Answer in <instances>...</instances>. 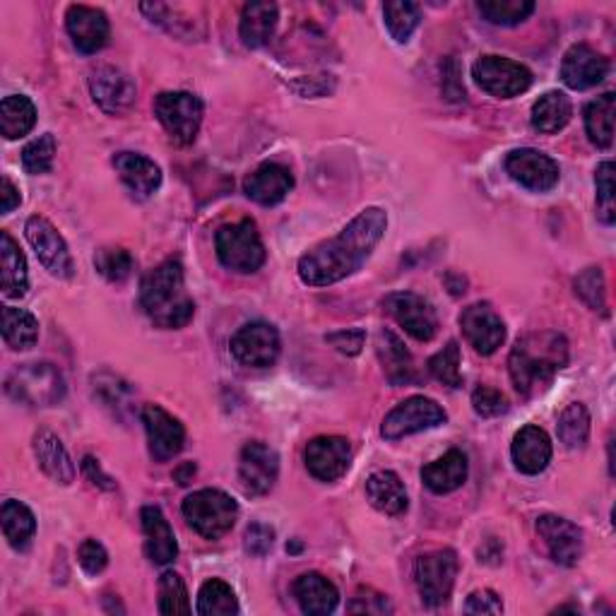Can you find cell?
Instances as JSON below:
<instances>
[{
	"mask_svg": "<svg viewBox=\"0 0 616 616\" xmlns=\"http://www.w3.org/2000/svg\"><path fill=\"white\" fill-rule=\"evenodd\" d=\"M388 229L381 207H366L335 239L321 243L299 261V277L309 287H330L362 270Z\"/></svg>",
	"mask_w": 616,
	"mask_h": 616,
	"instance_id": "obj_1",
	"label": "cell"
},
{
	"mask_svg": "<svg viewBox=\"0 0 616 616\" xmlns=\"http://www.w3.org/2000/svg\"><path fill=\"white\" fill-rule=\"evenodd\" d=\"M566 362L568 342L564 335L532 333L516 342L508 359V371L522 398H534L552 386L554 376L566 366Z\"/></svg>",
	"mask_w": 616,
	"mask_h": 616,
	"instance_id": "obj_2",
	"label": "cell"
},
{
	"mask_svg": "<svg viewBox=\"0 0 616 616\" xmlns=\"http://www.w3.org/2000/svg\"><path fill=\"white\" fill-rule=\"evenodd\" d=\"M141 306L161 330H179L193 321L195 304L185 294L179 261H165L143 277Z\"/></svg>",
	"mask_w": 616,
	"mask_h": 616,
	"instance_id": "obj_3",
	"label": "cell"
},
{
	"mask_svg": "<svg viewBox=\"0 0 616 616\" xmlns=\"http://www.w3.org/2000/svg\"><path fill=\"white\" fill-rule=\"evenodd\" d=\"M215 249L219 263L231 273L251 275L261 270L265 263V246L253 219H241V222L225 225L217 231Z\"/></svg>",
	"mask_w": 616,
	"mask_h": 616,
	"instance_id": "obj_4",
	"label": "cell"
},
{
	"mask_svg": "<svg viewBox=\"0 0 616 616\" xmlns=\"http://www.w3.org/2000/svg\"><path fill=\"white\" fill-rule=\"evenodd\" d=\"M181 510L185 522L205 540L225 538L239 518L234 498L219 490H203L185 496Z\"/></svg>",
	"mask_w": 616,
	"mask_h": 616,
	"instance_id": "obj_5",
	"label": "cell"
},
{
	"mask_svg": "<svg viewBox=\"0 0 616 616\" xmlns=\"http://www.w3.org/2000/svg\"><path fill=\"white\" fill-rule=\"evenodd\" d=\"M5 390L15 402L51 407L63 400L65 381L51 364H22L5 378Z\"/></svg>",
	"mask_w": 616,
	"mask_h": 616,
	"instance_id": "obj_6",
	"label": "cell"
},
{
	"mask_svg": "<svg viewBox=\"0 0 616 616\" xmlns=\"http://www.w3.org/2000/svg\"><path fill=\"white\" fill-rule=\"evenodd\" d=\"M203 101L191 92H161L155 99V116L179 145H191L203 123Z\"/></svg>",
	"mask_w": 616,
	"mask_h": 616,
	"instance_id": "obj_7",
	"label": "cell"
},
{
	"mask_svg": "<svg viewBox=\"0 0 616 616\" xmlns=\"http://www.w3.org/2000/svg\"><path fill=\"white\" fill-rule=\"evenodd\" d=\"M458 578V554L452 549H438L420 556L414 564V583L422 602L428 607L446 604Z\"/></svg>",
	"mask_w": 616,
	"mask_h": 616,
	"instance_id": "obj_8",
	"label": "cell"
},
{
	"mask_svg": "<svg viewBox=\"0 0 616 616\" xmlns=\"http://www.w3.org/2000/svg\"><path fill=\"white\" fill-rule=\"evenodd\" d=\"M446 420L448 414L436 400L424 398V395H414V398H407L398 407H392L386 420H383L381 434L388 440H400L404 436L446 424Z\"/></svg>",
	"mask_w": 616,
	"mask_h": 616,
	"instance_id": "obj_9",
	"label": "cell"
},
{
	"mask_svg": "<svg viewBox=\"0 0 616 616\" xmlns=\"http://www.w3.org/2000/svg\"><path fill=\"white\" fill-rule=\"evenodd\" d=\"M472 77L486 95L498 99L518 97L532 87V73L522 63L502 56H484L472 65Z\"/></svg>",
	"mask_w": 616,
	"mask_h": 616,
	"instance_id": "obj_10",
	"label": "cell"
},
{
	"mask_svg": "<svg viewBox=\"0 0 616 616\" xmlns=\"http://www.w3.org/2000/svg\"><path fill=\"white\" fill-rule=\"evenodd\" d=\"M282 342L275 325L265 321L246 323L231 337V354H234L241 366L249 369H267L280 357Z\"/></svg>",
	"mask_w": 616,
	"mask_h": 616,
	"instance_id": "obj_11",
	"label": "cell"
},
{
	"mask_svg": "<svg viewBox=\"0 0 616 616\" xmlns=\"http://www.w3.org/2000/svg\"><path fill=\"white\" fill-rule=\"evenodd\" d=\"M25 234L29 246L37 253L39 263L49 270L58 280H71L75 267H73V255L68 251L65 239L58 234V229L49 222L46 217L34 215L27 219Z\"/></svg>",
	"mask_w": 616,
	"mask_h": 616,
	"instance_id": "obj_12",
	"label": "cell"
},
{
	"mask_svg": "<svg viewBox=\"0 0 616 616\" xmlns=\"http://www.w3.org/2000/svg\"><path fill=\"white\" fill-rule=\"evenodd\" d=\"M506 171L510 179L532 193L552 191L561 179L559 165H556L549 155L532 147L514 149V153L506 157Z\"/></svg>",
	"mask_w": 616,
	"mask_h": 616,
	"instance_id": "obj_13",
	"label": "cell"
},
{
	"mask_svg": "<svg viewBox=\"0 0 616 616\" xmlns=\"http://www.w3.org/2000/svg\"><path fill=\"white\" fill-rule=\"evenodd\" d=\"M280 474V458L263 440H251L243 446L239 458V484L246 496H265L273 490Z\"/></svg>",
	"mask_w": 616,
	"mask_h": 616,
	"instance_id": "obj_14",
	"label": "cell"
},
{
	"mask_svg": "<svg viewBox=\"0 0 616 616\" xmlns=\"http://www.w3.org/2000/svg\"><path fill=\"white\" fill-rule=\"evenodd\" d=\"M141 420L147 432L149 456H153L157 462H167L171 458H177L185 444V428L177 416L169 414L165 407L159 404H145Z\"/></svg>",
	"mask_w": 616,
	"mask_h": 616,
	"instance_id": "obj_15",
	"label": "cell"
},
{
	"mask_svg": "<svg viewBox=\"0 0 616 616\" xmlns=\"http://www.w3.org/2000/svg\"><path fill=\"white\" fill-rule=\"evenodd\" d=\"M383 306H386V311L398 321L400 328H404V333H410L414 340L420 342L434 340V335L438 330V318L434 306L428 304L424 297L412 292H395L383 301Z\"/></svg>",
	"mask_w": 616,
	"mask_h": 616,
	"instance_id": "obj_16",
	"label": "cell"
},
{
	"mask_svg": "<svg viewBox=\"0 0 616 616\" xmlns=\"http://www.w3.org/2000/svg\"><path fill=\"white\" fill-rule=\"evenodd\" d=\"M89 92L104 113L123 116L135 104L137 89L131 75L113 65H101L89 77Z\"/></svg>",
	"mask_w": 616,
	"mask_h": 616,
	"instance_id": "obj_17",
	"label": "cell"
},
{
	"mask_svg": "<svg viewBox=\"0 0 616 616\" xmlns=\"http://www.w3.org/2000/svg\"><path fill=\"white\" fill-rule=\"evenodd\" d=\"M304 460L309 472L318 482H335L350 470L352 444L342 436H318L309 440Z\"/></svg>",
	"mask_w": 616,
	"mask_h": 616,
	"instance_id": "obj_18",
	"label": "cell"
},
{
	"mask_svg": "<svg viewBox=\"0 0 616 616\" xmlns=\"http://www.w3.org/2000/svg\"><path fill=\"white\" fill-rule=\"evenodd\" d=\"M460 328L474 352L484 357L494 354L506 340V323L492 309V304H472L460 313Z\"/></svg>",
	"mask_w": 616,
	"mask_h": 616,
	"instance_id": "obj_19",
	"label": "cell"
},
{
	"mask_svg": "<svg viewBox=\"0 0 616 616\" xmlns=\"http://www.w3.org/2000/svg\"><path fill=\"white\" fill-rule=\"evenodd\" d=\"M538 532L556 564L576 566L580 561V556H583V532L571 520L552 514L540 516Z\"/></svg>",
	"mask_w": 616,
	"mask_h": 616,
	"instance_id": "obj_20",
	"label": "cell"
},
{
	"mask_svg": "<svg viewBox=\"0 0 616 616\" xmlns=\"http://www.w3.org/2000/svg\"><path fill=\"white\" fill-rule=\"evenodd\" d=\"M609 73V61L588 44H576L566 51L561 63V80L571 89L597 87Z\"/></svg>",
	"mask_w": 616,
	"mask_h": 616,
	"instance_id": "obj_21",
	"label": "cell"
},
{
	"mask_svg": "<svg viewBox=\"0 0 616 616\" xmlns=\"http://www.w3.org/2000/svg\"><path fill=\"white\" fill-rule=\"evenodd\" d=\"M65 27L77 51L97 53L109 44V20L97 8L71 5L65 13Z\"/></svg>",
	"mask_w": 616,
	"mask_h": 616,
	"instance_id": "obj_22",
	"label": "cell"
},
{
	"mask_svg": "<svg viewBox=\"0 0 616 616\" xmlns=\"http://www.w3.org/2000/svg\"><path fill=\"white\" fill-rule=\"evenodd\" d=\"M294 189V177L287 167L277 165V161H267L255 171H251L246 181H243V193H246L253 203L258 205H277L282 203Z\"/></svg>",
	"mask_w": 616,
	"mask_h": 616,
	"instance_id": "obj_23",
	"label": "cell"
},
{
	"mask_svg": "<svg viewBox=\"0 0 616 616\" xmlns=\"http://www.w3.org/2000/svg\"><path fill=\"white\" fill-rule=\"evenodd\" d=\"M143 520V532H145V552L149 556V561L167 566L179 554L177 534H173L167 516L161 514L157 506H145L141 510Z\"/></svg>",
	"mask_w": 616,
	"mask_h": 616,
	"instance_id": "obj_24",
	"label": "cell"
},
{
	"mask_svg": "<svg viewBox=\"0 0 616 616\" xmlns=\"http://www.w3.org/2000/svg\"><path fill=\"white\" fill-rule=\"evenodd\" d=\"M510 452H514V462L522 474H540L552 462V440L544 428L528 424L516 434Z\"/></svg>",
	"mask_w": 616,
	"mask_h": 616,
	"instance_id": "obj_25",
	"label": "cell"
},
{
	"mask_svg": "<svg viewBox=\"0 0 616 616\" xmlns=\"http://www.w3.org/2000/svg\"><path fill=\"white\" fill-rule=\"evenodd\" d=\"M113 167L128 191L137 197H149L161 185V169L145 155L119 153L113 157Z\"/></svg>",
	"mask_w": 616,
	"mask_h": 616,
	"instance_id": "obj_26",
	"label": "cell"
},
{
	"mask_svg": "<svg viewBox=\"0 0 616 616\" xmlns=\"http://www.w3.org/2000/svg\"><path fill=\"white\" fill-rule=\"evenodd\" d=\"M299 607L309 616H325L337 609L340 592L321 573H304L294 580L292 585Z\"/></svg>",
	"mask_w": 616,
	"mask_h": 616,
	"instance_id": "obj_27",
	"label": "cell"
},
{
	"mask_svg": "<svg viewBox=\"0 0 616 616\" xmlns=\"http://www.w3.org/2000/svg\"><path fill=\"white\" fill-rule=\"evenodd\" d=\"M29 275L25 253L20 251L15 239L8 231H0V289L8 299L27 294Z\"/></svg>",
	"mask_w": 616,
	"mask_h": 616,
	"instance_id": "obj_28",
	"label": "cell"
},
{
	"mask_svg": "<svg viewBox=\"0 0 616 616\" xmlns=\"http://www.w3.org/2000/svg\"><path fill=\"white\" fill-rule=\"evenodd\" d=\"M422 480L434 494L444 496L450 492H458L464 480H468V458H464L462 450L452 448L446 452V456H440L438 460L426 464L422 470Z\"/></svg>",
	"mask_w": 616,
	"mask_h": 616,
	"instance_id": "obj_29",
	"label": "cell"
},
{
	"mask_svg": "<svg viewBox=\"0 0 616 616\" xmlns=\"http://www.w3.org/2000/svg\"><path fill=\"white\" fill-rule=\"evenodd\" d=\"M366 498L369 504L383 516H402L410 502H407V492L402 480L390 470H378L366 480Z\"/></svg>",
	"mask_w": 616,
	"mask_h": 616,
	"instance_id": "obj_30",
	"label": "cell"
},
{
	"mask_svg": "<svg viewBox=\"0 0 616 616\" xmlns=\"http://www.w3.org/2000/svg\"><path fill=\"white\" fill-rule=\"evenodd\" d=\"M34 456L46 476L58 484H71L75 480V464L68 456L61 438L51 432H39L34 436Z\"/></svg>",
	"mask_w": 616,
	"mask_h": 616,
	"instance_id": "obj_31",
	"label": "cell"
},
{
	"mask_svg": "<svg viewBox=\"0 0 616 616\" xmlns=\"http://www.w3.org/2000/svg\"><path fill=\"white\" fill-rule=\"evenodd\" d=\"M277 20H280V10H277L275 3H249L241 13V41L249 49H261V46L273 39Z\"/></svg>",
	"mask_w": 616,
	"mask_h": 616,
	"instance_id": "obj_32",
	"label": "cell"
},
{
	"mask_svg": "<svg viewBox=\"0 0 616 616\" xmlns=\"http://www.w3.org/2000/svg\"><path fill=\"white\" fill-rule=\"evenodd\" d=\"M571 116H573L571 99H568L564 92L559 89L546 92V95H542L532 107V128L538 133L554 135L564 131L568 121H571Z\"/></svg>",
	"mask_w": 616,
	"mask_h": 616,
	"instance_id": "obj_33",
	"label": "cell"
},
{
	"mask_svg": "<svg viewBox=\"0 0 616 616\" xmlns=\"http://www.w3.org/2000/svg\"><path fill=\"white\" fill-rule=\"evenodd\" d=\"M37 125V107L25 95H10L0 104V133L5 141H17Z\"/></svg>",
	"mask_w": 616,
	"mask_h": 616,
	"instance_id": "obj_34",
	"label": "cell"
},
{
	"mask_svg": "<svg viewBox=\"0 0 616 616\" xmlns=\"http://www.w3.org/2000/svg\"><path fill=\"white\" fill-rule=\"evenodd\" d=\"M614 113H616V97L612 92L590 101L585 107V133L590 143L600 149H609L614 143Z\"/></svg>",
	"mask_w": 616,
	"mask_h": 616,
	"instance_id": "obj_35",
	"label": "cell"
},
{
	"mask_svg": "<svg viewBox=\"0 0 616 616\" xmlns=\"http://www.w3.org/2000/svg\"><path fill=\"white\" fill-rule=\"evenodd\" d=\"M378 357L383 362V369L395 386H404L414 378V366H412V354L404 350L402 340L390 330H383L378 335Z\"/></svg>",
	"mask_w": 616,
	"mask_h": 616,
	"instance_id": "obj_36",
	"label": "cell"
},
{
	"mask_svg": "<svg viewBox=\"0 0 616 616\" xmlns=\"http://www.w3.org/2000/svg\"><path fill=\"white\" fill-rule=\"evenodd\" d=\"M0 526H3L8 544L22 552L27 549L34 532H37V518H34V514L25 504L5 502L3 508H0Z\"/></svg>",
	"mask_w": 616,
	"mask_h": 616,
	"instance_id": "obj_37",
	"label": "cell"
},
{
	"mask_svg": "<svg viewBox=\"0 0 616 616\" xmlns=\"http://www.w3.org/2000/svg\"><path fill=\"white\" fill-rule=\"evenodd\" d=\"M3 340L15 352L32 350L39 340V321L25 309L3 306Z\"/></svg>",
	"mask_w": 616,
	"mask_h": 616,
	"instance_id": "obj_38",
	"label": "cell"
},
{
	"mask_svg": "<svg viewBox=\"0 0 616 616\" xmlns=\"http://www.w3.org/2000/svg\"><path fill=\"white\" fill-rule=\"evenodd\" d=\"M195 612L201 616L239 614L237 592L231 590V585L225 583V580H219V578L207 580V583H203L201 592H197Z\"/></svg>",
	"mask_w": 616,
	"mask_h": 616,
	"instance_id": "obj_39",
	"label": "cell"
},
{
	"mask_svg": "<svg viewBox=\"0 0 616 616\" xmlns=\"http://www.w3.org/2000/svg\"><path fill=\"white\" fill-rule=\"evenodd\" d=\"M383 17H386V27L390 37L398 44H407L420 27L422 8L416 3H407V0H392V3L383 5Z\"/></svg>",
	"mask_w": 616,
	"mask_h": 616,
	"instance_id": "obj_40",
	"label": "cell"
},
{
	"mask_svg": "<svg viewBox=\"0 0 616 616\" xmlns=\"http://www.w3.org/2000/svg\"><path fill=\"white\" fill-rule=\"evenodd\" d=\"M556 432H559V440L568 450L583 448L590 436V412L585 410V404L580 402L568 404L559 416Z\"/></svg>",
	"mask_w": 616,
	"mask_h": 616,
	"instance_id": "obj_41",
	"label": "cell"
},
{
	"mask_svg": "<svg viewBox=\"0 0 616 616\" xmlns=\"http://www.w3.org/2000/svg\"><path fill=\"white\" fill-rule=\"evenodd\" d=\"M476 10L492 25L514 27L534 13V3H530V0H480Z\"/></svg>",
	"mask_w": 616,
	"mask_h": 616,
	"instance_id": "obj_42",
	"label": "cell"
},
{
	"mask_svg": "<svg viewBox=\"0 0 616 616\" xmlns=\"http://www.w3.org/2000/svg\"><path fill=\"white\" fill-rule=\"evenodd\" d=\"M189 590H185L183 578L173 571H167L159 578V614H191Z\"/></svg>",
	"mask_w": 616,
	"mask_h": 616,
	"instance_id": "obj_43",
	"label": "cell"
},
{
	"mask_svg": "<svg viewBox=\"0 0 616 616\" xmlns=\"http://www.w3.org/2000/svg\"><path fill=\"white\" fill-rule=\"evenodd\" d=\"M428 371L432 376L444 383L448 388H462V374H460V347L456 340H450L444 350L428 359Z\"/></svg>",
	"mask_w": 616,
	"mask_h": 616,
	"instance_id": "obj_44",
	"label": "cell"
},
{
	"mask_svg": "<svg viewBox=\"0 0 616 616\" xmlns=\"http://www.w3.org/2000/svg\"><path fill=\"white\" fill-rule=\"evenodd\" d=\"M95 265H97V270L104 277H107L109 282H123V280H128V277H131L133 267H135V261H133V255L128 253L125 249L109 246V249L97 251Z\"/></svg>",
	"mask_w": 616,
	"mask_h": 616,
	"instance_id": "obj_45",
	"label": "cell"
},
{
	"mask_svg": "<svg viewBox=\"0 0 616 616\" xmlns=\"http://www.w3.org/2000/svg\"><path fill=\"white\" fill-rule=\"evenodd\" d=\"M56 157V137L51 133H44L37 141H32L25 149H22V167L27 169V173H49L53 167Z\"/></svg>",
	"mask_w": 616,
	"mask_h": 616,
	"instance_id": "obj_46",
	"label": "cell"
},
{
	"mask_svg": "<svg viewBox=\"0 0 616 616\" xmlns=\"http://www.w3.org/2000/svg\"><path fill=\"white\" fill-rule=\"evenodd\" d=\"M576 294L585 301L592 311L607 309V285H604L602 267H588L576 277Z\"/></svg>",
	"mask_w": 616,
	"mask_h": 616,
	"instance_id": "obj_47",
	"label": "cell"
},
{
	"mask_svg": "<svg viewBox=\"0 0 616 616\" xmlns=\"http://www.w3.org/2000/svg\"><path fill=\"white\" fill-rule=\"evenodd\" d=\"M597 185V205H600V219L604 225H614V161H602L595 173Z\"/></svg>",
	"mask_w": 616,
	"mask_h": 616,
	"instance_id": "obj_48",
	"label": "cell"
},
{
	"mask_svg": "<svg viewBox=\"0 0 616 616\" xmlns=\"http://www.w3.org/2000/svg\"><path fill=\"white\" fill-rule=\"evenodd\" d=\"M472 407L480 416H502L508 412V400L502 390H496L492 386H480L472 392Z\"/></svg>",
	"mask_w": 616,
	"mask_h": 616,
	"instance_id": "obj_49",
	"label": "cell"
},
{
	"mask_svg": "<svg viewBox=\"0 0 616 616\" xmlns=\"http://www.w3.org/2000/svg\"><path fill=\"white\" fill-rule=\"evenodd\" d=\"M350 614H392V604L388 602L386 595H381V592L371 590V588H359L357 595L352 597L350 607H347Z\"/></svg>",
	"mask_w": 616,
	"mask_h": 616,
	"instance_id": "obj_50",
	"label": "cell"
},
{
	"mask_svg": "<svg viewBox=\"0 0 616 616\" xmlns=\"http://www.w3.org/2000/svg\"><path fill=\"white\" fill-rule=\"evenodd\" d=\"M95 392H99L101 402L107 407H113L116 412L123 410L125 407L123 402L128 400V395H131V390L125 388V383L121 378L109 376V374L95 378Z\"/></svg>",
	"mask_w": 616,
	"mask_h": 616,
	"instance_id": "obj_51",
	"label": "cell"
},
{
	"mask_svg": "<svg viewBox=\"0 0 616 616\" xmlns=\"http://www.w3.org/2000/svg\"><path fill=\"white\" fill-rule=\"evenodd\" d=\"M77 561L85 568V573L99 576L104 568L109 566V554L104 549V544L97 540H85L77 549Z\"/></svg>",
	"mask_w": 616,
	"mask_h": 616,
	"instance_id": "obj_52",
	"label": "cell"
},
{
	"mask_svg": "<svg viewBox=\"0 0 616 616\" xmlns=\"http://www.w3.org/2000/svg\"><path fill=\"white\" fill-rule=\"evenodd\" d=\"M325 340H328L337 352H342L347 357H357L359 352H362V347L366 342V330L364 328H347V330L328 335Z\"/></svg>",
	"mask_w": 616,
	"mask_h": 616,
	"instance_id": "obj_53",
	"label": "cell"
},
{
	"mask_svg": "<svg viewBox=\"0 0 616 616\" xmlns=\"http://www.w3.org/2000/svg\"><path fill=\"white\" fill-rule=\"evenodd\" d=\"M464 612L468 614H502L504 602L494 590H476L464 602Z\"/></svg>",
	"mask_w": 616,
	"mask_h": 616,
	"instance_id": "obj_54",
	"label": "cell"
},
{
	"mask_svg": "<svg viewBox=\"0 0 616 616\" xmlns=\"http://www.w3.org/2000/svg\"><path fill=\"white\" fill-rule=\"evenodd\" d=\"M273 542H275V532L267 526H261V522L251 526L246 530V538H243V546H246V552L253 556H265L273 549Z\"/></svg>",
	"mask_w": 616,
	"mask_h": 616,
	"instance_id": "obj_55",
	"label": "cell"
},
{
	"mask_svg": "<svg viewBox=\"0 0 616 616\" xmlns=\"http://www.w3.org/2000/svg\"><path fill=\"white\" fill-rule=\"evenodd\" d=\"M83 474L87 476L89 484L99 486V490H104V492H113V490H116V482L111 480L109 474H104L101 464H99L95 458L87 456V458L83 460Z\"/></svg>",
	"mask_w": 616,
	"mask_h": 616,
	"instance_id": "obj_56",
	"label": "cell"
},
{
	"mask_svg": "<svg viewBox=\"0 0 616 616\" xmlns=\"http://www.w3.org/2000/svg\"><path fill=\"white\" fill-rule=\"evenodd\" d=\"M20 189L8 177H3V181H0V215H10L15 207H20Z\"/></svg>",
	"mask_w": 616,
	"mask_h": 616,
	"instance_id": "obj_57",
	"label": "cell"
},
{
	"mask_svg": "<svg viewBox=\"0 0 616 616\" xmlns=\"http://www.w3.org/2000/svg\"><path fill=\"white\" fill-rule=\"evenodd\" d=\"M195 472H197V468H195V462H183L181 468L173 472V480H177L181 486H185V484H191L193 482V476H195Z\"/></svg>",
	"mask_w": 616,
	"mask_h": 616,
	"instance_id": "obj_58",
	"label": "cell"
},
{
	"mask_svg": "<svg viewBox=\"0 0 616 616\" xmlns=\"http://www.w3.org/2000/svg\"><path fill=\"white\" fill-rule=\"evenodd\" d=\"M556 612H578V607H559Z\"/></svg>",
	"mask_w": 616,
	"mask_h": 616,
	"instance_id": "obj_59",
	"label": "cell"
}]
</instances>
